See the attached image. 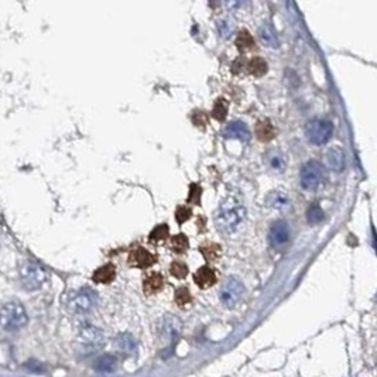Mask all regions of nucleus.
I'll list each match as a JSON object with an SVG mask.
<instances>
[{
	"label": "nucleus",
	"instance_id": "f257e3e1",
	"mask_svg": "<svg viewBox=\"0 0 377 377\" xmlns=\"http://www.w3.org/2000/svg\"><path fill=\"white\" fill-rule=\"evenodd\" d=\"M246 209L239 201L229 196L219 205L215 216V222L219 230L223 233H232L239 228L240 223L245 221Z\"/></svg>",
	"mask_w": 377,
	"mask_h": 377
},
{
	"label": "nucleus",
	"instance_id": "f03ea898",
	"mask_svg": "<svg viewBox=\"0 0 377 377\" xmlns=\"http://www.w3.org/2000/svg\"><path fill=\"white\" fill-rule=\"evenodd\" d=\"M27 322L29 316L22 304L7 303L0 308V326L5 331H18Z\"/></svg>",
	"mask_w": 377,
	"mask_h": 377
},
{
	"label": "nucleus",
	"instance_id": "7ed1b4c3",
	"mask_svg": "<svg viewBox=\"0 0 377 377\" xmlns=\"http://www.w3.org/2000/svg\"><path fill=\"white\" fill-rule=\"evenodd\" d=\"M324 178H325V170L320 161H307L300 172L301 185L307 191H315L320 188L324 183Z\"/></svg>",
	"mask_w": 377,
	"mask_h": 377
},
{
	"label": "nucleus",
	"instance_id": "20e7f679",
	"mask_svg": "<svg viewBox=\"0 0 377 377\" xmlns=\"http://www.w3.org/2000/svg\"><path fill=\"white\" fill-rule=\"evenodd\" d=\"M305 134L312 144L316 146L325 144L329 142V138L333 134V125L332 122L325 119L309 120L305 126Z\"/></svg>",
	"mask_w": 377,
	"mask_h": 377
},
{
	"label": "nucleus",
	"instance_id": "39448f33",
	"mask_svg": "<svg viewBox=\"0 0 377 377\" xmlns=\"http://www.w3.org/2000/svg\"><path fill=\"white\" fill-rule=\"evenodd\" d=\"M20 279H22V284L24 288L38 290L47 281V273L40 264L26 262L20 270Z\"/></svg>",
	"mask_w": 377,
	"mask_h": 377
},
{
	"label": "nucleus",
	"instance_id": "423d86ee",
	"mask_svg": "<svg viewBox=\"0 0 377 377\" xmlns=\"http://www.w3.org/2000/svg\"><path fill=\"white\" fill-rule=\"evenodd\" d=\"M243 292H245V288H243L242 281L236 277H229L221 288V301L225 307L233 308L240 301V298L243 297Z\"/></svg>",
	"mask_w": 377,
	"mask_h": 377
},
{
	"label": "nucleus",
	"instance_id": "0eeeda50",
	"mask_svg": "<svg viewBox=\"0 0 377 377\" xmlns=\"http://www.w3.org/2000/svg\"><path fill=\"white\" fill-rule=\"evenodd\" d=\"M103 333L96 326L86 325L80 333V345L86 350H97L103 346Z\"/></svg>",
	"mask_w": 377,
	"mask_h": 377
},
{
	"label": "nucleus",
	"instance_id": "6e6552de",
	"mask_svg": "<svg viewBox=\"0 0 377 377\" xmlns=\"http://www.w3.org/2000/svg\"><path fill=\"white\" fill-rule=\"evenodd\" d=\"M290 242V226L284 221H277L271 225L269 232V243L274 249H281Z\"/></svg>",
	"mask_w": 377,
	"mask_h": 377
},
{
	"label": "nucleus",
	"instance_id": "1a4fd4ad",
	"mask_svg": "<svg viewBox=\"0 0 377 377\" xmlns=\"http://www.w3.org/2000/svg\"><path fill=\"white\" fill-rule=\"evenodd\" d=\"M155 263V256L151 254L147 249L144 247H134L129 259H127V264L130 267H136V269H149Z\"/></svg>",
	"mask_w": 377,
	"mask_h": 377
},
{
	"label": "nucleus",
	"instance_id": "9d476101",
	"mask_svg": "<svg viewBox=\"0 0 377 377\" xmlns=\"http://www.w3.org/2000/svg\"><path fill=\"white\" fill-rule=\"evenodd\" d=\"M95 301H96L95 292L89 290V288H84V290L78 291L72 297L71 305H72V308L76 312H88L95 305Z\"/></svg>",
	"mask_w": 377,
	"mask_h": 377
},
{
	"label": "nucleus",
	"instance_id": "9b49d317",
	"mask_svg": "<svg viewBox=\"0 0 377 377\" xmlns=\"http://www.w3.org/2000/svg\"><path fill=\"white\" fill-rule=\"evenodd\" d=\"M225 137L237 138L240 142H249L250 140V130L243 122H232L229 123L223 130Z\"/></svg>",
	"mask_w": 377,
	"mask_h": 377
},
{
	"label": "nucleus",
	"instance_id": "f8f14e48",
	"mask_svg": "<svg viewBox=\"0 0 377 377\" xmlns=\"http://www.w3.org/2000/svg\"><path fill=\"white\" fill-rule=\"evenodd\" d=\"M161 332H163V336L166 338L168 342H174L178 336H180V332H181V322L177 316H172V315H167L164 320L161 321Z\"/></svg>",
	"mask_w": 377,
	"mask_h": 377
},
{
	"label": "nucleus",
	"instance_id": "ddd939ff",
	"mask_svg": "<svg viewBox=\"0 0 377 377\" xmlns=\"http://www.w3.org/2000/svg\"><path fill=\"white\" fill-rule=\"evenodd\" d=\"M266 161L269 167L273 170L274 172H284V170L287 168V157L284 155V153L279 149H273L267 151L266 154Z\"/></svg>",
	"mask_w": 377,
	"mask_h": 377
},
{
	"label": "nucleus",
	"instance_id": "4468645a",
	"mask_svg": "<svg viewBox=\"0 0 377 377\" xmlns=\"http://www.w3.org/2000/svg\"><path fill=\"white\" fill-rule=\"evenodd\" d=\"M194 281L200 288H209L216 283V274L211 267L204 266L196 270V273L194 274Z\"/></svg>",
	"mask_w": 377,
	"mask_h": 377
},
{
	"label": "nucleus",
	"instance_id": "2eb2a0df",
	"mask_svg": "<svg viewBox=\"0 0 377 377\" xmlns=\"http://www.w3.org/2000/svg\"><path fill=\"white\" fill-rule=\"evenodd\" d=\"M254 133H256V137L260 142H263V143L271 142L275 136L274 126L271 125V122L267 119L259 120L257 125H256V129H254Z\"/></svg>",
	"mask_w": 377,
	"mask_h": 377
},
{
	"label": "nucleus",
	"instance_id": "dca6fc26",
	"mask_svg": "<svg viewBox=\"0 0 377 377\" xmlns=\"http://www.w3.org/2000/svg\"><path fill=\"white\" fill-rule=\"evenodd\" d=\"M163 287H164V277L157 271L147 275L143 281V290L147 295L158 292Z\"/></svg>",
	"mask_w": 377,
	"mask_h": 377
},
{
	"label": "nucleus",
	"instance_id": "f3484780",
	"mask_svg": "<svg viewBox=\"0 0 377 377\" xmlns=\"http://www.w3.org/2000/svg\"><path fill=\"white\" fill-rule=\"evenodd\" d=\"M266 204L273 209L281 211L286 209L290 205V200L283 191H271L267 196H266Z\"/></svg>",
	"mask_w": 377,
	"mask_h": 377
},
{
	"label": "nucleus",
	"instance_id": "a211bd4d",
	"mask_svg": "<svg viewBox=\"0 0 377 377\" xmlns=\"http://www.w3.org/2000/svg\"><path fill=\"white\" fill-rule=\"evenodd\" d=\"M326 161H328L329 168H332L333 171H342L343 167H345V155H343V151L339 147H332L326 153Z\"/></svg>",
	"mask_w": 377,
	"mask_h": 377
},
{
	"label": "nucleus",
	"instance_id": "6ab92c4d",
	"mask_svg": "<svg viewBox=\"0 0 377 377\" xmlns=\"http://www.w3.org/2000/svg\"><path fill=\"white\" fill-rule=\"evenodd\" d=\"M116 277V269H114L113 264H106L102 266L93 273L92 275V280L97 283V284H109L112 283Z\"/></svg>",
	"mask_w": 377,
	"mask_h": 377
},
{
	"label": "nucleus",
	"instance_id": "aec40b11",
	"mask_svg": "<svg viewBox=\"0 0 377 377\" xmlns=\"http://www.w3.org/2000/svg\"><path fill=\"white\" fill-rule=\"evenodd\" d=\"M259 37L263 44H266L270 48H277L279 47V37H277V33L274 31V29L270 26V24H263L260 29H259Z\"/></svg>",
	"mask_w": 377,
	"mask_h": 377
},
{
	"label": "nucleus",
	"instance_id": "412c9836",
	"mask_svg": "<svg viewBox=\"0 0 377 377\" xmlns=\"http://www.w3.org/2000/svg\"><path fill=\"white\" fill-rule=\"evenodd\" d=\"M116 365H117V358L114 354H103L99 359L96 360L95 363V369L101 373H110L116 369Z\"/></svg>",
	"mask_w": 377,
	"mask_h": 377
},
{
	"label": "nucleus",
	"instance_id": "4be33fe9",
	"mask_svg": "<svg viewBox=\"0 0 377 377\" xmlns=\"http://www.w3.org/2000/svg\"><path fill=\"white\" fill-rule=\"evenodd\" d=\"M116 346L125 353H133L137 349V342L130 333H120L119 336L116 338Z\"/></svg>",
	"mask_w": 377,
	"mask_h": 377
},
{
	"label": "nucleus",
	"instance_id": "5701e85b",
	"mask_svg": "<svg viewBox=\"0 0 377 377\" xmlns=\"http://www.w3.org/2000/svg\"><path fill=\"white\" fill-rule=\"evenodd\" d=\"M247 71L253 76H263L267 72V63L262 57H253L247 64Z\"/></svg>",
	"mask_w": 377,
	"mask_h": 377
},
{
	"label": "nucleus",
	"instance_id": "b1692460",
	"mask_svg": "<svg viewBox=\"0 0 377 377\" xmlns=\"http://www.w3.org/2000/svg\"><path fill=\"white\" fill-rule=\"evenodd\" d=\"M236 47H237V50L242 52L251 50V48L254 47V38H253V35H251L247 30L240 31L239 34H237V37H236Z\"/></svg>",
	"mask_w": 377,
	"mask_h": 377
},
{
	"label": "nucleus",
	"instance_id": "393cba45",
	"mask_svg": "<svg viewBox=\"0 0 377 377\" xmlns=\"http://www.w3.org/2000/svg\"><path fill=\"white\" fill-rule=\"evenodd\" d=\"M228 108L229 105L226 102V99L223 97H219L216 99V102L213 105V109H212V116L217 120V122H223L228 116Z\"/></svg>",
	"mask_w": 377,
	"mask_h": 377
},
{
	"label": "nucleus",
	"instance_id": "a878e982",
	"mask_svg": "<svg viewBox=\"0 0 377 377\" xmlns=\"http://www.w3.org/2000/svg\"><path fill=\"white\" fill-rule=\"evenodd\" d=\"M168 233H170V229L167 225H158L155 226L151 233L149 234V242L150 243H158V242H164V240L168 237Z\"/></svg>",
	"mask_w": 377,
	"mask_h": 377
},
{
	"label": "nucleus",
	"instance_id": "bb28decb",
	"mask_svg": "<svg viewBox=\"0 0 377 377\" xmlns=\"http://www.w3.org/2000/svg\"><path fill=\"white\" fill-rule=\"evenodd\" d=\"M189 247V242L187 239L185 234H177L171 237V249L172 251H175L178 254H183L185 251L188 250Z\"/></svg>",
	"mask_w": 377,
	"mask_h": 377
},
{
	"label": "nucleus",
	"instance_id": "cd10ccee",
	"mask_svg": "<svg viewBox=\"0 0 377 377\" xmlns=\"http://www.w3.org/2000/svg\"><path fill=\"white\" fill-rule=\"evenodd\" d=\"M201 253L204 254V257L209 262H215L219 256H221V246L216 243H209V245L202 246L201 247Z\"/></svg>",
	"mask_w": 377,
	"mask_h": 377
},
{
	"label": "nucleus",
	"instance_id": "c85d7f7f",
	"mask_svg": "<svg viewBox=\"0 0 377 377\" xmlns=\"http://www.w3.org/2000/svg\"><path fill=\"white\" fill-rule=\"evenodd\" d=\"M322 219H324V211H322V208L318 204H312L308 208V211H307V221L309 223H312V225H316Z\"/></svg>",
	"mask_w": 377,
	"mask_h": 377
},
{
	"label": "nucleus",
	"instance_id": "c756f323",
	"mask_svg": "<svg viewBox=\"0 0 377 377\" xmlns=\"http://www.w3.org/2000/svg\"><path fill=\"white\" fill-rule=\"evenodd\" d=\"M170 273L171 275H174L175 279H185L187 274H188V267L187 264L183 263V262H172L171 266H170Z\"/></svg>",
	"mask_w": 377,
	"mask_h": 377
},
{
	"label": "nucleus",
	"instance_id": "7c9ffc66",
	"mask_svg": "<svg viewBox=\"0 0 377 377\" xmlns=\"http://www.w3.org/2000/svg\"><path fill=\"white\" fill-rule=\"evenodd\" d=\"M191 301H192V297H191V292H189L188 288H185V287L178 288L177 292H175V303H177L178 307H185Z\"/></svg>",
	"mask_w": 377,
	"mask_h": 377
},
{
	"label": "nucleus",
	"instance_id": "2f4dec72",
	"mask_svg": "<svg viewBox=\"0 0 377 377\" xmlns=\"http://www.w3.org/2000/svg\"><path fill=\"white\" fill-rule=\"evenodd\" d=\"M191 209L189 208H185V206H180L177 209V213H175V217H177L178 223H184L185 221H188L191 217Z\"/></svg>",
	"mask_w": 377,
	"mask_h": 377
},
{
	"label": "nucleus",
	"instance_id": "473e14b6",
	"mask_svg": "<svg viewBox=\"0 0 377 377\" xmlns=\"http://www.w3.org/2000/svg\"><path fill=\"white\" fill-rule=\"evenodd\" d=\"M200 198H201V188L200 185L196 184H192L191 185V195H189V202L194 201L195 204H200Z\"/></svg>",
	"mask_w": 377,
	"mask_h": 377
},
{
	"label": "nucleus",
	"instance_id": "72a5a7b5",
	"mask_svg": "<svg viewBox=\"0 0 377 377\" xmlns=\"http://www.w3.org/2000/svg\"><path fill=\"white\" fill-rule=\"evenodd\" d=\"M194 122L195 125L198 126H206L209 123V120H208V117H206V114L204 112H198L196 114H194Z\"/></svg>",
	"mask_w": 377,
	"mask_h": 377
}]
</instances>
